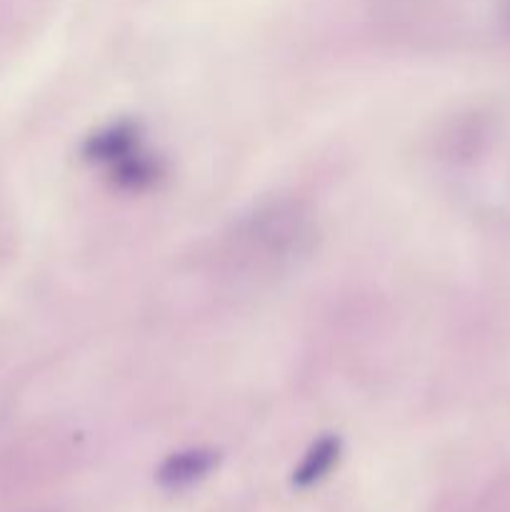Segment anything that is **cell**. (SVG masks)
<instances>
[{
    "mask_svg": "<svg viewBox=\"0 0 510 512\" xmlns=\"http://www.w3.org/2000/svg\"><path fill=\"white\" fill-rule=\"evenodd\" d=\"M213 468V455L208 453H183L170 458L160 470V483L168 488H185L203 478Z\"/></svg>",
    "mask_w": 510,
    "mask_h": 512,
    "instance_id": "1",
    "label": "cell"
},
{
    "mask_svg": "<svg viewBox=\"0 0 510 512\" xmlns=\"http://www.w3.org/2000/svg\"><path fill=\"white\" fill-rule=\"evenodd\" d=\"M335 460H338V443H335V440H323V443H318L313 453L303 460L298 473H295V485H298V488H308V485L318 483V480L333 468Z\"/></svg>",
    "mask_w": 510,
    "mask_h": 512,
    "instance_id": "2",
    "label": "cell"
},
{
    "mask_svg": "<svg viewBox=\"0 0 510 512\" xmlns=\"http://www.w3.org/2000/svg\"><path fill=\"white\" fill-rule=\"evenodd\" d=\"M505 13H508V20H510V0H508V8H505Z\"/></svg>",
    "mask_w": 510,
    "mask_h": 512,
    "instance_id": "3",
    "label": "cell"
}]
</instances>
